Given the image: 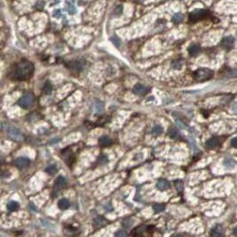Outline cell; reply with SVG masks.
Listing matches in <instances>:
<instances>
[{
    "mask_svg": "<svg viewBox=\"0 0 237 237\" xmlns=\"http://www.w3.org/2000/svg\"><path fill=\"white\" fill-rule=\"evenodd\" d=\"M34 72V64L29 60H22L13 68L9 74L12 80L25 81L30 79Z\"/></svg>",
    "mask_w": 237,
    "mask_h": 237,
    "instance_id": "1",
    "label": "cell"
},
{
    "mask_svg": "<svg viewBox=\"0 0 237 237\" xmlns=\"http://www.w3.org/2000/svg\"><path fill=\"white\" fill-rule=\"evenodd\" d=\"M212 76H213V71L209 68H199L194 73L195 79L200 82H204L211 79Z\"/></svg>",
    "mask_w": 237,
    "mask_h": 237,
    "instance_id": "2",
    "label": "cell"
},
{
    "mask_svg": "<svg viewBox=\"0 0 237 237\" xmlns=\"http://www.w3.org/2000/svg\"><path fill=\"white\" fill-rule=\"evenodd\" d=\"M34 102V97L31 93L24 94L18 101L19 106L22 108H29Z\"/></svg>",
    "mask_w": 237,
    "mask_h": 237,
    "instance_id": "3",
    "label": "cell"
},
{
    "mask_svg": "<svg viewBox=\"0 0 237 237\" xmlns=\"http://www.w3.org/2000/svg\"><path fill=\"white\" fill-rule=\"evenodd\" d=\"M8 134L11 136V138H13L15 140H23V135L22 133L14 127H9L7 130Z\"/></svg>",
    "mask_w": 237,
    "mask_h": 237,
    "instance_id": "4",
    "label": "cell"
},
{
    "mask_svg": "<svg viewBox=\"0 0 237 237\" xmlns=\"http://www.w3.org/2000/svg\"><path fill=\"white\" fill-rule=\"evenodd\" d=\"M14 163H15V165H16L18 168L24 169V168H26V167L29 166V164L30 163V160L28 157L20 156V157H17V158L15 159Z\"/></svg>",
    "mask_w": 237,
    "mask_h": 237,
    "instance_id": "5",
    "label": "cell"
},
{
    "mask_svg": "<svg viewBox=\"0 0 237 237\" xmlns=\"http://www.w3.org/2000/svg\"><path fill=\"white\" fill-rule=\"evenodd\" d=\"M234 44V39L233 36H226L221 41V45L222 47L225 48L226 50H230L233 48Z\"/></svg>",
    "mask_w": 237,
    "mask_h": 237,
    "instance_id": "6",
    "label": "cell"
},
{
    "mask_svg": "<svg viewBox=\"0 0 237 237\" xmlns=\"http://www.w3.org/2000/svg\"><path fill=\"white\" fill-rule=\"evenodd\" d=\"M132 92H133V93H135L137 95H145L148 92V88L143 85L138 84L133 87Z\"/></svg>",
    "mask_w": 237,
    "mask_h": 237,
    "instance_id": "7",
    "label": "cell"
},
{
    "mask_svg": "<svg viewBox=\"0 0 237 237\" xmlns=\"http://www.w3.org/2000/svg\"><path fill=\"white\" fill-rule=\"evenodd\" d=\"M66 185H67V179L64 177L60 176L56 179L55 184H54V190H57V192H59L60 189L64 188Z\"/></svg>",
    "mask_w": 237,
    "mask_h": 237,
    "instance_id": "8",
    "label": "cell"
},
{
    "mask_svg": "<svg viewBox=\"0 0 237 237\" xmlns=\"http://www.w3.org/2000/svg\"><path fill=\"white\" fill-rule=\"evenodd\" d=\"M205 14H206V12L203 10H196L193 13H191L189 19L192 21H198L200 19H202V18H203L205 16Z\"/></svg>",
    "mask_w": 237,
    "mask_h": 237,
    "instance_id": "9",
    "label": "cell"
},
{
    "mask_svg": "<svg viewBox=\"0 0 237 237\" xmlns=\"http://www.w3.org/2000/svg\"><path fill=\"white\" fill-rule=\"evenodd\" d=\"M85 61L83 60H74V61H71L69 62V65L68 67L74 70H77V71H79V70H82L85 67Z\"/></svg>",
    "mask_w": 237,
    "mask_h": 237,
    "instance_id": "10",
    "label": "cell"
},
{
    "mask_svg": "<svg viewBox=\"0 0 237 237\" xmlns=\"http://www.w3.org/2000/svg\"><path fill=\"white\" fill-rule=\"evenodd\" d=\"M220 141L218 140V138L212 137V138L209 139L206 141V147L208 148H218V146H220Z\"/></svg>",
    "mask_w": 237,
    "mask_h": 237,
    "instance_id": "11",
    "label": "cell"
},
{
    "mask_svg": "<svg viewBox=\"0 0 237 237\" xmlns=\"http://www.w3.org/2000/svg\"><path fill=\"white\" fill-rule=\"evenodd\" d=\"M156 187L158 190L160 191H165V190H168L170 187H171V183L168 181V180H165V179H161L157 182L156 184Z\"/></svg>",
    "mask_w": 237,
    "mask_h": 237,
    "instance_id": "12",
    "label": "cell"
},
{
    "mask_svg": "<svg viewBox=\"0 0 237 237\" xmlns=\"http://www.w3.org/2000/svg\"><path fill=\"white\" fill-rule=\"evenodd\" d=\"M200 50H201V48L198 44H192L188 48V52L191 56H197L200 52Z\"/></svg>",
    "mask_w": 237,
    "mask_h": 237,
    "instance_id": "13",
    "label": "cell"
},
{
    "mask_svg": "<svg viewBox=\"0 0 237 237\" xmlns=\"http://www.w3.org/2000/svg\"><path fill=\"white\" fill-rule=\"evenodd\" d=\"M70 203H69V201L68 199L66 198H62L60 199L59 203H58V206L60 209H62V211H64V209H67L68 207H69Z\"/></svg>",
    "mask_w": 237,
    "mask_h": 237,
    "instance_id": "14",
    "label": "cell"
},
{
    "mask_svg": "<svg viewBox=\"0 0 237 237\" xmlns=\"http://www.w3.org/2000/svg\"><path fill=\"white\" fill-rule=\"evenodd\" d=\"M94 111L98 114H101L104 111V103L101 101H97L94 102Z\"/></svg>",
    "mask_w": 237,
    "mask_h": 237,
    "instance_id": "15",
    "label": "cell"
},
{
    "mask_svg": "<svg viewBox=\"0 0 237 237\" xmlns=\"http://www.w3.org/2000/svg\"><path fill=\"white\" fill-rule=\"evenodd\" d=\"M224 165L226 169H228V170H233L235 165H236V163L234 161V159L232 158H226L224 160Z\"/></svg>",
    "mask_w": 237,
    "mask_h": 237,
    "instance_id": "16",
    "label": "cell"
},
{
    "mask_svg": "<svg viewBox=\"0 0 237 237\" xmlns=\"http://www.w3.org/2000/svg\"><path fill=\"white\" fill-rule=\"evenodd\" d=\"M211 234L212 236H220V235H222L223 234V226H220V225H217L213 228V230L211 231Z\"/></svg>",
    "mask_w": 237,
    "mask_h": 237,
    "instance_id": "17",
    "label": "cell"
},
{
    "mask_svg": "<svg viewBox=\"0 0 237 237\" xmlns=\"http://www.w3.org/2000/svg\"><path fill=\"white\" fill-rule=\"evenodd\" d=\"M107 224V220H105L104 218L102 217H99V218H96L94 220V226L96 227H101L103 226H105Z\"/></svg>",
    "mask_w": 237,
    "mask_h": 237,
    "instance_id": "18",
    "label": "cell"
},
{
    "mask_svg": "<svg viewBox=\"0 0 237 237\" xmlns=\"http://www.w3.org/2000/svg\"><path fill=\"white\" fill-rule=\"evenodd\" d=\"M99 143L101 144V146H103V147H105V146H108V145L111 144V140L108 136H102V137L99 138Z\"/></svg>",
    "mask_w": 237,
    "mask_h": 237,
    "instance_id": "19",
    "label": "cell"
},
{
    "mask_svg": "<svg viewBox=\"0 0 237 237\" xmlns=\"http://www.w3.org/2000/svg\"><path fill=\"white\" fill-rule=\"evenodd\" d=\"M183 20H184V15L181 13H177L172 16V21L176 24L180 23L181 21H183Z\"/></svg>",
    "mask_w": 237,
    "mask_h": 237,
    "instance_id": "20",
    "label": "cell"
},
{
    "mask_svg": "<svg viewBox=\"0 0 237 237\" xmlns=\"http://www.w3.org/2000/svg\"><path fill=\"white\" fill-rule=\"evenodd\" d=\"M7 209L9 211H16V209H19V203L15 201H10L8 203H7Z\"/></svg>",
    "mask_w": 237,
    "mask_h": 237,
    "instance_id": "21",
    "label": "cell"
},
{
    "mask_svg": "<svg viewBox=\"0 0 237 237\" xmlns=\"http://www.w3.org/2000/svg\"><path fill=\"white\" fill-rule=\"evenodd\" d=\"M162 131H163V129H162V126L156 125V126H154L153 129L151 130V133L153 135H154V136H158V135H160V134L162 133Z\"/></svg>",
    "mask_w": 237,
    "mask_h": 237,
    "instance_id": "22",
    "label": "cell"
},
{
    "mask_svg": "<svg viewBox=\"0 0 237 237\" xmlns=\"http://www.w3.org/2000/svg\"><path fill=\"white\" fill-rule=\"evenodd\" d=\"M183 66V61L181 60H175L171 62V67L174 69H181Z\"/></svg>",
    "mask_w": 237,
    "mask_h": 237,
    "instance_id": "23",
    "label": "cell"
},
{
    "mask_svg": "<svg viewBox=\"0 0 237 237\" xmlns=\"http://www.w3.org/2000/svg\"><path fill=\"white\" fill-rule=\"evenodd\" d=\"M52 91V86L51 85L50 82H46V83L44 84V88H43V92L45 93V94H50Z\"/></svg>",
    "mask_w": 237,
    "mask_h": 237,
    "instance_id": "24",
    "label": "cell"
},
{
    "mask_svg": "<svg viewBox=\"0 0 237 237\" xmlns=\"http://www.w3.org/2000/svg\"><path fill=\"white\" fill-rule=\"evenodd\" d=\"M153 209L156 213L162 212L165 209V205L164 204H156V205L153 206Z\"/></svg>",
    "mask_w": 237,
    "mask_h": 237,
    "instance_id": "25",
    "label": "cell"
},
{
    "mask_svg": "<svg viewBox=\"0 0 237 237\" xmlns=\"http://www.w3.org/2000/svg\"><path fill=\"white\" fill-rule=\"evenodd\" d=\"M57 167L56 165H54V164H52V165H49L46 169H45V171H46L47 173H49V174H54L56 171H57Z\"/></svg>",
    "mask_w": 237,
    "mask_h": 237,
    "instance_id": "26",
    "label": "cell"
},
{
    "mask_svg": "<svg viewBox=\"0 0 237 237\" xmlns=\"http://www.w3.org/2000/svg\"><path fill=\"white\" fill-rule=\"evenodd\" d=\"M67 11H68V13H69V14H74V13H76V12H77V9H76V7L73 5L72 4H69V3H68L67 4Z\"/></svg>",
    "mask_w": 237,
    "mask_h": 237,
    "instance_id": "27",
    "label": "cell"
},
{
    "mask_svg": "<svg viewBox=\"0 0 237 237\" xmlns=\"http://www.w3.org/2000/svg\"><path fill=\"white\" fill-rule=\"evenodd\" d=\"M174 185H175V187L178 191H182L183 190V187H184V184L183 182H182L180 179H178L174 182Z\"/></svg>",
    "mask_w": 237,
    "mask_h": 237,
    "instance_id": "28",
    "label": "cell"
},
{
    "mask_svg": "<svg viewBox=\"0 0 237 237\" xmlns=\"http://www.w3.org/2000/svg\"><path fill=\"white\" fill-rule=\"evenodd\" d=\"M122 13H123V5H118L115 8L114 13H115V15H116V16H119Z\"/></svg>",
    "mask_w": 237,
    "mask_h": 237,
    "instance_id": "29",
    "label": "cell"
},
{
    "mask_svg": "<svg viewBox=\"0 0 237 237\" xmlns=\"http://www.w3.org/2000/svg\"><path fill=\"white\" fill-rule=\"evenodd\" d=\"M41 223L44 227H47V228H53L54 227L53 225L46 220H41Z\"/></svg>",
    "mask_w": 237,
    "mask_h": 237,
    "instance_id": "30",
    "label": "cell"
},
{
    "mask_svg": "<svg viewBox=\"0 0 237 237\" xmlns=\"http://www.w3.org/2000/svg\"><path fill=\"white\" fill-rule=\"evenodd\" d=\"M111 41L113 42V44L115 45V46H119L120 45V44H121V41H120V39L117 38L116 36H112L111 38Z\"/></svg>",
    "mask_w": 237,
    "mask_h": 237,
    "instance_id": "31",
    "label": "cell"
},
{
    "mask_svg": "<svg viewBox=\"0 0 237 237\" xmlns=\"http://www.w3.org/2000/svg\"><path fill=\"white\" fill-rule=\"evenodd\" d=\"M169 134L171 136V138H172V139H176V138H178V136H179V133L175 129H171L170 132H169Z\"/></svg>",
    "mask_w": 237,
    "mask_h": 237,
    "instance_id": "32",
    "label": "cell"
},
{
    "mask_svg": "<svg viewBox=\"0 0 237 237\" xmlns=\"http://www.w3.org/2000/svg\"><path fill=\"white\" fill-rule=\"evenodd\" d=\"M60 16H61V11L60 10V9H57V10L53 11V17L54 18H57V19H59Z\"/></svg>",
    "mask_w": 237,
    "mask_h": 237,
    "instance_id": "33",
    "label": "cell"
},
{
    "mask_svg": "<svg viewBox=\"0 0 237 237\" xmlns=\"http://www.w3.org/2000/svg\"><path fill=\"white\" fill-rule=\"evenodd\" d=\"M228 77H237V69H233L228 72Z\"/></svg>",
    "mask_w": 237,
    "mask_h": 237,
    "instance_id": "34",
    "label": "cell"
},
{
    "mask_svg": "<svg viewBox=\"0 0 237 237\" xmlns=\"http://www.w3.org/2000/svg\"><path fill=\"white\" fill-rule=\"evenodd\" d=\"M35 6H36V8L42 9V8H44V2H43V1H38V2H36V4L35 5Z\"/></svg>",
    "mask_w": 237,
    "mask_h": 237,
    "instance_id": "35",
    "label": "cell"
},
{
    "mask_svg": "<svg viewBox=\"0 0 237 237\" xmlns=\"http://www.w3.org/2000/svg\"><path fill=\"white\" fill-rule=\"evenodd\" d=\"M131 222H132V221H131L130 220H126V221L124 222L123 226H124V227H126V228H127V227H130V226H132V223H131Z\"/></svg>",
    "mask_w": 237,
    "mask_h": 237,
    "instance_id": "36",
    "label": "cell"
},
{
    "mask_svg": "<svg viewBox=\"0 0 237 237\" xmlns=\"http://www.w3.org/2000/svg\"><path fill=\"white\" fill-rule=\"evenodd\" d=\"M126 235H127V234L124 230H120L115 234V236H126Z\"/></svg>",
    "mask_w": 237,
    "mask_h": 237,
    "instance_id": "37",
    "label": "cell"
},
{
    "mask_svg": "<svg viewBox=\"0 0 237 237\" xmlns=\"http://www.w3.org/2000/svg\"><path fill=\"white\" fill-rule=\"evenodd\" d=\"M232 111L234 114H237V101L232 105Z\"/></svg>",
    "mask_w": 237,
    "mask_h": 237,
    "instance_id": "38",
    "label": "cell"
},
{
    "mask_svg": "<svg viewBox=\"0 0 237 237\" xmlns=\"http://www.w3.org/2000/svg\"><path fill=\"white\" fill-rule=\"evenodd\" d=\"M231 145L233 146L234 148H237V137H235V138H234L231 140Z\"/></svg>",
    "mask_w": 237,
    "mask_h": 237,
    "instance_id": "39",
    "label": "cell"
},
{
    "mask_svg": "<svg viewBox=\"0 0 237 237\" xmlns=\"http://www.w3.org/2000/svg\"><path fill=\"white\" fill-rule=\"evenodd\" d=\"M234 235H237V226L234 229Z\"/></svg>",
    "mask_w": 237,
    "mask_h": 237,
    "instance_id": "40",
    "label": "cell"
}]
</instances>
